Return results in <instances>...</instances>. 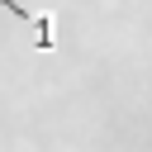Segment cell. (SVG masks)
<instances>
[{
	"mask_svg": "<svg viewBox=\"0 0 152 152\" xmlns=\"http://www.w3.org/2000/svg\"><path fill=\"white\" fill-rule=\"evenodd\" d=\"M0 10L19 14L24 24H33V33H38V52H52V48H57V43H52V19H48V14H33V10H24V5H14V0H0Z\"/></svg>",
	"mask_w": 152,
	"mask_h": 152,
	"instance_id": "1",
	"label": "cell"
}]
</instances>
